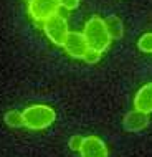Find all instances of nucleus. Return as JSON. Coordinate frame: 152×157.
Returning <instances> with one entry per match:
<instances>
[{
    "mask_svg": "<svg viewBox=\"0 0 152 157\" xmlns=\"http://www.w3.org/2000/svg\"><path fill=\"white\" fill-rule=\"evenodd\" d=\"M83 35L86 38L88 45L103 53L109 48V45L112 41L106 27V20L101 18L99 15H93L91 18L86 20V23L83 27Z\"/></svg>",
    "mask_w": 152,
    "mask_h": 157,
    "instance_id": "1",
    "label": "nucleus"
},
{
    "mask_svg": "<svg viewBox=\"0 0 152 157\" xmlns=\"http://www.w3.org/2000/svg\"><path fill=\"white\" fill-rule=\"evenodd\" d=\"M25 127L32 131H43L56 119V113L48 104H30L22 111Z\"/></svg>",
    "mask_w": 152,
    "mask_h": 157,
    "instance_id": "2",
    "label": "nucleus"
},
{
    "mask_svg": "<svg viewBox=\"0 0 152 157\" xmlns=\"http://www.w3.org/2000/svg\"><path fill=\"white\" fill-rule=\"evenodd\" d=\"M41 27H43L45 35L48 36V40L51 41V43L58 45V46H63L66 36H68V33H70V27H68V22H66L65 17L56 13V15L50 17V18H46L45 22L41 23Z\"/></svg>",
    "mask_w": 152,
    "mask_h": 157,
    "instance_id": "3",
    "label": "nucleus"
},
{
    "mask_svg": "<svg viewBox=\"0 0 152 157\" xmlns=\"http://www.w3.org/2000/svg\"><path fill=\"white\" fill-rule=\"evenodd\" d=\"M60 0H30L28 13L35 22L43 23L46 18L56 15L60 12Z\"/></svg>",
    "mask_w": 152,
    "mask_h": 157,
    "instance_id": "4",
    "label": "nucleus"
},
{
    "mask_svg": "<svg viewBox=\"0 0 152 157\" xmlns=\"http://www.w3.org/2000/svg\"><path fill=\"white\" fill-rule=\"evenodd\" d=\"M88 46L89 45H88L83 32H70L68 36H66V40H65V43H63L65 52L68 53L71 58H76V60H83Z\"/></svg>",
    "mask_w": 152,
    "mask_h": 157,
    "instance_id": "5",
    "label": "nucleus"
},
{
    "mask_svg": "<svg viewBox=\"0 0 152 157\" xmlns=\"http://www.w3.org/2000/svg\"><path fill=\"white\" fill-rule=\"evenodd\" d=\"M81 157H109V149L106 142L98 136H86L79 149Z\"/></svg>",
    "mask_w": 152,
    "mask_h": 157,
    "instance_id": "6",
    "label": "nucleus"
},
{
    "mask_svg": "<svg viewBox=\"0 0 152 157\" xmlns=\"http://www.w3.org/2000/svg\"><path fill=\"white\" fill-rule=\"evenodd\" d=\"M122 126L127 132H141L144 131L147 126H149V114L141 113L137 109L134 111H129L122 119Z\"/></svg>",
    "mask_w": 152,
    "mask_h": 157,
    "instance_id": "7",
    "label": "nucleus"
},
{
    "mask_svg": "<svg viewBox=\"0 0 152 157\" xmlns=\"http://www.w3.org/2000/svg\"><path fill=\"white\" fill-rule=\"evenodd\" d=\"M134 109L146 114L152 113V81L142 84L134 96Z\"/></svg>",
    "mask_w": 152,
    "mask_h": 157,
    "instance_id": "8",
    "label": "nucleus"
},
{
    "mask_svg": "<svg viewBox=\"0 0 152 157\" xmlns=\"http://www.w3.org/2000/svg\"><path fill=\"white\" fill-rule=\"evenodd\" d=\"M104 20H106V27H108L111 40H121L124 36V23H122V20L116 15H109Z\"/></svg>",
    "mask_w": 152,
    "mask_h": 157,
    "instance_id": "9",
    "label": "nucleus"
},
{
    "mask_svg": "<svg viewBox=\"0 0 152 157\" xmlns=\"http://www.w3.org/2000/svg\"><path fill=\"white\" fill-rule=\"evenodd\" d=\"M3 121H5L7 126L10 127H25V121H23V114L20 111H15V109H12V111L5 113V116H3Z\"/></svg>",
    "mask_w": 152,
    "mask_h": 157,
    "instance_id": "10",
    "label": "nucleus"
},
{
    "mask_svg": "<svg viewBox=\"0 0 152 157\" xmlns=\"http://www.w3.org/2000/svg\"><path fill=\"white\" fill-rule=\"evenodd\" d=\"M137 48L142 53H152V32H147L137 40Z\"/></svg>",
    "mask_w": 152,
    "mask_h": 157,
    "instance_id": "11",
    "label": "nucleus"
},
{
    "mask_svg": "<svg viewBox=\"0 0 152 157\" xmlns=\"http://www.w3.org/2000/svg\"><path fill=\"white\" fill-rule=\"evenodd\" d=\"M101 56H103V52L93 48V46H88L86 53H84V56H83V61L88 63V65H96V63L101 60Z\"/></svg>",
    "mask_w": 152,
    "mask_h": 157,
    "instance_id": "12",
    "label": "nucleus"
},
{
    "mask_svg": "<svg viewBox=\"0 0 152 157\" xmlns=\"http://www.w3.org/2000/svg\"><path fill=\"white\" fill-rule=\"evenodd\" d=\"M83 136H73V137H70V142H68V146H70V149L71 151H78L81 149V146H83Z\"/></svg>",
    "mask_w": 152,
    "mask_h": 157,
    "instance_id": "13",
    "label": "nucleus"
},
{
    "mask_svg": "<svg viewBox=\"0 0 152 157\" xmlns=\"http://www.w3.org/2000/svg\"><path fill=\"white\" fill-rule=\"evenodd\" d=\"M79 2L81 0H60V5L66 10H76L79 7Z\"/></svg>",
    "mask_w": 152,
    "mask_h": 157,
    "instance_id": "14",
    "label": "nucleus"
},
{
    "mask_svg": "<svg viewBox=\"0 0 152 157\" xmlns=\"http://www.w3.org/2000/svg\"><path fill=\"white\" fill-rule=\"evenodd\" d=\"M25 2H27V3H28V2H30V0H25Z\"/></svg>",
    "mask_w": 152,
    "mask_h": 157,
    "instance_id": "15",
    "label": "nucleus"
}]
</instances>
